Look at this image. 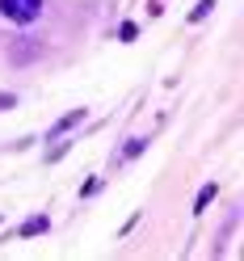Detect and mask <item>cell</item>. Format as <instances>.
I'll return each mask as SVG.
<instances>
[{
  "label": "cell",
  "mask_w": 244,
  "mask_h": 261,
  "mask_svg": "<svg viewBox=\"0 0 244 261\" xmlns=\"http://www.w3.org/2000/svg\"><path fill=\"white\" fill-rule=\"evenodd\" d=\"M38 9H42V0H0V13H5L9 21H34L38 17Z\"/></svg>",
  "instance_id": "1"
},
{
  "label": "cell",
  "mask_w": 244,
  "mask_h": 261,
  "mask_svg": "<svg viewBox=\"0 0 244 261\" xmlns=\"http://www.w3.org/2000/svg\"><path fill=\"white\" fill-rule=\"evenodd\" d=\"M46 227H51V223H46L42 215H34V219H30V223L21 227V232H25V236H38V232H46Z\"/></svg>",
  "instance_id": "2"
}]
</instances>
